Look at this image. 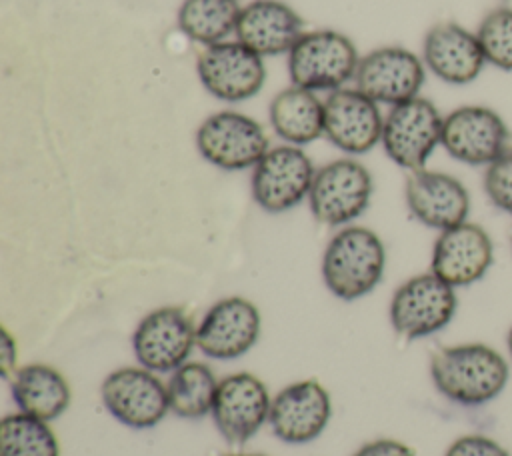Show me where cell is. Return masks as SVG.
<instances>
[{"label": "cell", "mask_w": 512, "mask_h": 456, "mask_svg": "<svg viewBox=\"0 0 512 456\" xmlns=\"http://www.w3.org/2000/svg\"><path fill=\"white\" fill-rule=\"evenodd\" d=\"M440 146L468 166H490L510 150V128L498 110L464 104L444 116Z\"/></svg>", "instance_id": "cell-8"}, {"label": "cell", "mask_w": 512, "mask_h": 456, "mask_svg": "<svg viewBox=\"0 0 512 456\" xmlns=\"http://www.w3.org/2000/svg\"><path fill=\"white\" fill-rule=\"evenodd\" d=\"M510 244H512V234H510Z\"/></svg>", "instance_id": "cell-34"}, {"label": "cell", "mask_w": 512, "mask_h": 456, "mask_svg": "<svg viewBox=\"0 0 512 456\" xmlns=\"http://www.w3.org/2000/svg\"><path fill=\"white\" fill-rule=\"evenodd\" d=\"M408 212L438 232L462 224L470 216V192L456 176L440 170H414L404 184Z\"/></svg>", "instance_id": "cell-18"}, {"label": "cell", "mask_w": 512, "mask_h": 456, "mask_svg": "<svg viewBox=\"0 0 512 456\" xmlns=\"http://www.w3.org/2000/svg\"><path fill=\"white\" fill-rule=\"evenodd\" d=\"M196 72L208 94L224 102L256 96L266 80L262 56L238 40L206 46L196 58Z\"/></svg>", "instance_id": "cell-14"}, {"label": "cell", "mask_w": 512, "mask_h": 456, "mask_svg": "<svg viewBox=\"0 0 512 456\" xmlns=\"http://www.w3.org/2000/svg\"><path fill=\"white\" fill-rule=\"evenodd\" d=\"M378 102L358 88L332 90L324 100V136L342 152L358 156L382 140Z\"/></svg>", "instance_id": "cell-19"}, {"label": "cell", "mask_w": 512, "mask_h": 456, "mask_svg": "<svg viewBox=\"0 0 512 456\" xmlns=\"http://www.w3.org/2000/svg\"><path fill=\"white\" fill-rule=\"evenodd\" d=\"M262 316L244 296H226L214 302L196 326V346L212 360H236L260 340Z\"/></svg>", "instance_id": "cell-12"}, {"label": "cell", "mask_w": 512, "mask_h": 456, "mask_svg": "<svg viewBox=\"0 0 512 456\" xmlns=\"http://www.w3.org/2000/svg\"><path fill=\"white\" fill-rule=\"evenodd\" d=\"M100 398L106 412L132 430L154 428L170 412L166 382L140 364L112 370L100 384Z\"/></svg>", "instance_id": "cell-7"}, {"label": "cell", "mask_w": 512, "mask_h": 456, "mask_svg": "<svg viewBox=\"0 0 512 456\" xmlns=\"http://www.w3.org/2000/svg\"><path fill=\"white\" fill-rule=\"evenodd\" d=\"M196 326L180 306H160L148 312L132 332V352L140 366L156 374H172L190 360L196 346Z\"/></svg>", "instance_id": "cell-9"}, {"label": "cell", "mask_w": 512, "mask_h": 456, "mask_svg": "<svg viewBox=\"0 0 512 456\" xmlns=\"http://www.w3.org/2000/svg\"><path fill=\"white\" fill-rule=\"evenodd\" d=\"M444 456H512L498 440L484 434H464L456 438Z\"/></svg>", "instance_id": "cell-29"}, {"label": "cell", "mask_w": 512, "mask_h": 456, "mask_svg": "<svg viewBox=\"0 0 512 456\" xmlns=\"http://www.w3.org/2000/svg\"><path fill=\"white\" fill-rule=\"evenodd\" d=\"M314 174L316 168L300 146H274L252 168V198L268 214L288 212L308 200Z\"/></svg>", "instance_id": "cell-10"}, {"label": "cell", "mask_w": 512, "mask_h": 456, "mask_svg": "<svg viewBox=\"0 0 512 456\" xmlns=\"http://www.w3.org/2000/svg\"><path fill=\"white\" fill-rule=\"evenodd\" d=\"M354 80L356 88L374 102L396 106L420 96L426 66L404 46H380L360 58Z\"/></svg>", "instance_id": "cell-17"}, {"label": "cell", "mask_w": 512, "mask_h": 456, "mask_svg": "<svg viewBox=\"0 0 512 456\" xmlns=\"http://www.w3.org/2000/svg\"><path fill=\"white\" fill-rule=\"evenodd\" d=\"M374 182L368 168L354 158H336L320 166L308 194L316 222L348 226L370 206Z\"/></svg>", "instance_id": "cell-5"}, {"label": "cell", "mask_w": 512, "mask_h": 456, "mask_svg": "<svg viewBox=\"0 0 512 456\" xmlns=\"http://www.w3.org/2000/svg\"><path fill=\"white\" fill-rule=\"evenodd\" d=\"M0 456H60L50 422L20 410L0 420Z\"/></svg>", "instance_id": "cell-26"}, {"label": "cell", "mask_w": 512, "mask_h": 456, "mask_svg": "<svg viewBox=\"0 0 512 456\" xmlns=\"http://www.w3.org/2000/svg\"><path fill=\"white\" fill-rule=\"evenodd\" d=\"M442 124L444 116L434 102L416 96L388 110L380 144L396 166L408 172L422 170L442 142Z\"/></svg>", "instance_id": "cell-6"}, {"label": "cell", "mask_w": 512, "mask_h": 456, "mask_svg": "<svg viewBox=\"0 0 512 456\" xmlns=\"http://www.w3.org/2000/svg\"><path fill=\"white\" fill-rule=\"evenodd\" d=\"M456 310V288L428 270L404 280L394 290L388 318L398 336L420 340L444 330L456 316Z\"/></svg>", "instance_id": "cell-4"}, {"label": "cell", "mask_w": 512, "mask_h": 456, "mask_svg": "<svg viewBox=\"0 0 512 456\" xmlns=\"http://www.w3.org/2000/svg\"><path fill=\"white\" fill-rule=\"evenodd\" d=\"M238 42L260 56L290 52L304 34L300 14L280 0H254L240 10L236 30Z\"/></svg>", "instance_id": "cell-21"}, {"label": "cell", "mask_w": 512, "mask_h": 456, "mask_svg": "<svg viewBox=\"0 0 512 456\" xmlns=\"http://www.w3.org/2000/svg\"><path fill=\"white\" fill-rule=\"evenodd\" d=\"M332 418V398L314 378L296 380L272 396L268 426L284 444L314 442Z\"/></svg>", "instance_id": "cell-15"}, {"label": "cell", "mask_w": 512, "mask_h": 456, "mask_svg": "<svg viewBox=\"0 0 512 456\" xmlns=\"http://www.w3.org/2000/svg\"><path fill=\"white\" fill-rule=\"evenodd\" d=\"M358 62L356 46L346 34L330 28L310 30L288 52V74L294 86L332 92L356 76Z\"/></svg>", "instance_id": "cell-3"}, {"label": "cell", "mask_w": 512, "mask_h": 456, "mask_svg": "<svg viewBox=\"0 0 512 456\" xmlns=\"http://www.w3.org/2000/svg\"><path fill=\"white\" fill-rule=\"evenodd\" d=\"M474 32L486 64L512 72V6H498L486 12Z\"/></svg>", "instance_id": "cell-27"}, {"label": "cell", "mask_w": 512, "mask_h": 456, "mask_svg": "<svg viewBox=\"0 0 512 456\" xmlns=\"http://www.w3.org/2000/svg\"><path fill=\"white\" fill-rule=\"evenodd\" d=\"M238 0H184L178 8V28L190 40L212 46L236 30Z\"/></svg>", "instance_id": "cell-25"}, {"label": "cell", "mask_w": 512, "mask_h": 456, "mask_svg": "<svg viewBox=\"0 0 512 456\" xmlns=\"http://www.w3.org/2000/svg\"><path fill=\"white\" fill-rule=\"evenodd\" d=\"M222 456H264V454H222Z\"/></svg>", "instance_id": "cell-33"}, {"label": "cell", "mask_w": 512, "mask_h": 456, "mask_svg": "<svg viewBox=\"0 0 512 456\" xmlns=\"http://www.w3.org/2000/svg\"><path fill=\"white\" fill-rule=\"evenodd\" d=\"M270 408L272 394L264 380L242 370L220 378L210 416L224 440L244 444L268 424Z\"/></svg>", "instance_id": "cell-13"}, {"label": "cell", "mask_w": 512, "mask_h": 456, "mask_svg": "<svg viewBox=\"0 0 512 456\" xmlns=\"http://www.w3.org/2000/svg\"><path fill=\"white\" fill-rule=\"evenodd\" d=\"M422 62L438 80L452 86L474 82L486 66L476 32L458 22H438L426 32Z\"/></svg>", "instance_id": "cell-20"}, {"label": "cell", "mask_w": 512, "mask_h": 456, "mask_svg": "<svg viewBox=\"0 0 512 456\" xmlns=\"http://www.w3.org/2000/svg\"><path fill=\"white\" fill-rule=\"evenodd\" d=\"M8 382L16 408L46 422L60 418L72 402V388L66 376L44 362L18 366Z\"/></svg>", "instance_id": "cell-22"}, {"label": "cell", "mask_w": 512, "mask_h": 456, "mask_svg": "<svg viewBox=\"0 0 512 456\" xmlns=\"http://www.w3.org/2000/svg\"><path fill=\"white\" fill-rule=\"evenodd\" d=\"M268 118L276 136L292 146H306L324 136V102L294 84L272 98Z\"/></svg>", "instance_id": "cell-23"}, {"label": "cell", "mask_w": 512, "mask_h": 456, "mask_svg": "<svg viewBox=\"0 0 512 456\" xmlns=\"http://www.w3.org/2000/svg\"><path fill=\"white\" fill-rule=\"evenodd\" d=\"M494 264V242L488 230L476 222H462L438 232L432 246L430 272L452 288L472 286Z\"/></svg>", "instance_id": "cell-16"}, {"label": "cell", "mask_w": 512, "mask_h": 456, "mask_svg": "<svg viewBox=\"0 0 512 456\" xmlns=\"http://www.w3.org/2000/svg\"><path fill=\"white\" fill-rule=\"evenodd\" d=\"M386 270V248L366 226H342L322 254V280L332 296L352 302L368 296Z\"/></svg>", "instance_id": "cell-2"}, {"label": "cell", "mask_w": 512, "mask_h": 456, "mask_svg": "<svg viewBox=\"0 0 512 456\" xmlns=\"http://www.w3.org/2000/svg\"><path fill=\"white\" fill-rule=\"evenodd\" d=\"M218 384L220 380L208 364L188 360L176 368L166 382L170 412L184 420L210 416Z\"/></svg>", "instance_id": "cell-24"}, {"label": "cell", "mask_w": 512, "mask_h": 456, "mask_svg": "<svg viewBox=\"0 0 512 456\" xmlns=\"http://www.w3.org/2000/svg\"><path fill=\"white\" fill-rule=\"evenodd\" d=\"M196 148L206 162L230 172L254 168L270 150L264 128L234 110L210 114L196 130Z\"/></svg>", "instance_id": "cell-11"}, {"label": "cell", "mask_w": 512, "mask_h": 456, "mask_svg": "<svg viewBox=\"0 0 512 456\" xmlns=\"http://www.w3.org/2000/svg\"><path fill=\"white\" fill-rule=\"evenodd\" d=\"M352 456H414V450L394 438H376L362 444Z\"/></svg>", "instance_id": "cell-30"}, {"label": "cell", "mask_w": 512, "mask_h": 456, "mask_svg": "<svg viewBox=\"0 0 512 456\" xmlns=\"http://www.w3.org/2000/svg\"><path fill=\"white\" fill-rule=\"evenodd\" d=\"M434 388L460 406H484L498 398L510 378V364L500 350L484 342L442 346L430 356Z\"/></svg>", "instance_id": "cell-1"}, {"label": "cell", "mask_w": 512, "mask_h": 456, "mask_svg": "<svg viewBox=\"0 0 512 456\" xmlns=\"http://www.w3.org/2000/svg\"><path fill=\"white\" fill-rule=\"evenodd\" d=\"M484 192L498 210L512 216V148L484 168Z\"/></svg>", "instance_id": "cell-28"}, {"label": "cell", "mask_w": 512, "mask_h": 456, "mask_svg": "<svg viewBox=\"0 0 512 456\" xmlns=\"http://www.w3.org/2000/svg\"><path fill=\"white\" fill-rule=\"evenodd\" d=\"M506 350H508V356H510V360H512V326H510V330H508V334H506Z\"/></svg>", "instance_id": "cell-32"}, {"label": "cell", "mask_w": 512, "mask_h": 456, "mask_svg": "<svg viewBox=\"0 0 512 456\" xmlns=\"http://www.w3.org/2000/svg\"><path fill=\"white\" fill-rule=\"evenodd\" d=\"M18 368V344L16 338L4 328L0 336V370L2 376L8 380Z\"/></svg>", "instance_id": "cell-31"}]
</instances>
